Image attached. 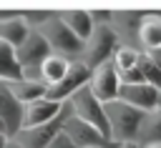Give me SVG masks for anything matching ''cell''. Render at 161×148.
I'll return each mask as SVG.
<instances>
[{"instance_id": "25", "label": "cell", "mask_w": 161, "mask_h": 148, "mask_svg": "<svg viewBox=\"0 0 161 148\" xmlns=\"http://www.w3.org/2000/svg\"><path fill=\"white\" fill-rule=\"evenodd\" d=\"M113 148H141L138 143H116Z\"/></svg>"}, {"instance_id": "1", "label": "cell", "mask_w": 161, "mask_h": 148, "mask_svg": "<svg viewBox=\"0 0 161 148\" xmlns=\"http://www.w3.org/2000/svg\"><path fill=\"white\" fill-rule=\"evenodd\" d=\"M103 110H106V120H108V140L113 145L116 143H136V135H138V128H141L146 113H141L121 100L103 103Z\"/></svg>"}, {"instance_id": "6", "label": "cell", "mask_w": 161, "mask_h": 148, "mask_svg": "<svg viewBox=\"0 0 161 148\" xmlns=\"http://www.w3.org/2000/svg\"><path fill=\"white\" fill-rule=\"evenodd\" d=\"M60 135H65L75 148H113V143L103 133H98L93 125L78 120L65 103H63V128H60Z\"/></svg>"}, {"instance_id": "23", "label": "cell", "mask_w": 161, "mask_h": 148, "mask_svg": "<svg viewBox=\"0 0 161 148\" xmlns=\"http://www.w3.org/2000/svg\"><path fill=\"white\" fill-rule=\"evenodd\" d=\"M48 148H75V145H73V143H70L65 135H58V138H55V140H53Z\"/></svg>"}, {"instance_id": "15", "label": "cell", "mask_w": 161, "mask_h": 148, "mask_svg": "<svg viewBox=\"0 0 161 148\" xmlns=\"http://www.w3.org/2000/svg\"><path fill=\"white\" fill-rule=\"evenodd\" d=\"M8 88L13 93V98L25 105V103H33L38 98H45V85L40 80H33V78H18V80H8Z\"/></svg>"}, {"instance_id": "13", "label": "cell", "mask_w": 161, "mask_h": 148, "mask_svg": "<svg viewBox=\"0 0 161 148\" xmlns=\"http://www.w3.org/2000/svg\"><path fill=\"white\" fill-rule=\"evenodd\" d=\"M70 58H63V55H55V53H50L40 65H38V80L45 85V88H50V85H55V83H60L65 75H68V70H70Z\"/></svg>"}, {"instance_id": "26", "label": "cell", "mask_w": 161, "mask_h": 148, "mask_svg": "<svg viewBox=\"0 0 161 148\" xmlns=\"http://www.w3.org/2000/svg\"><path fill=\"white\" fill-rule=\"evenodd\" d=\"M5 148H20V145H18V143H15L13 138H8V143H5Z\"/></svg>"}, {"instance_id": "22", "label": "cell", "mask_w": 161, "mask_h": 148, "mask_svg": "<svg viewBox=\"0 0 161 148\" xmlns=\"http://www.w3.org/2000/svg\"><path fill=\"white\" fill-rule=\"evenodd\" d=\"M53 15H55V10H20V20L28 25V30L43 28Z\"/></svg>"}, {"instance_id": "27", "label": "cell", "mask_w": 161, "mask_h": 148, "mask_svg": "<svg viewBox=\"0 0 161 148\" xmlns=\"http://www.w3.org/2000/svg\"><path fill=\"white\" fill-rule=\"evenodd\" d=\"M5 143H8V135H3V133H0V148H5Z\"/></svg>"}, {"instance_id": "16", "label": "cell", "mask_w": 161, "mask_h": 148, "mask_svg": "<svg viewBox=\"0 0 161 148\" xmlns=\"http://www.w3.org/2000/svg\"><path fill=\"white\" fill-rule=\"evenodd\" d=\"M138 40L146 48V53L161 48V18L156 15V10H146V15L138 25Z\"/></svg>"}, {"instance_id": "8", "label": "cell", "mask_w": 161, "mask_h": 148, "mask_svg": "<svg viewBox=\"0 0 161 148\" xmlns=\"http://www.w3.org/2000/svg\"><path fill=\"white\" fill-rule=\"evenodd\" d=\"M60 128H63V110H60V115L53 118L50 123L18 130V133L13 135V140H15L20 148H48V145L60 135Z\"/></svg>"}, {"instance_id": "4", "label": "cell", "mask_w": 161, "mask_h": 148, "mask_svg": "<svg viewBox=\"0 0 161 148\" xmlns=\"http://www.w3.org/2000/svg\"><path fill=\"white\" fill-rule=\"evenodd\" d=\"M65 105L70 108V113H73L78 120H83V123L93 125L98 133H103V135L108 138V120H106L103 103L91 93V88H88V85H83L80 90H75V93L65 100Z\"/></svg>"}, {"instance_id": "7", "label": "cell", "mask_w": 161, "mask_h": 148, "mask_svg": "<svg viewBox=\"0 0 161 148\" xmlns=\"http://www.w3.org/2000/svg\"><path fill=\"white\" fill-rule=\"evenodd\" d=\"M88 80H91V70H88L80 60H73L68 75H65L60 83L45 88V98H48V100H55V103H65L75 90H80L83 85H88Z\"/></svg>"}, {"instance_id": "14", "label": "cell", "mask_w": 161, "mask_h": 148, "mask_svg": "<svg viewBox=\"0 0 161 148\" xmlns=\"http://www.w3.org/2000/svg\"><path fill=\"white\" fill-rule=\"evenodd\" d=\"M58 18L63 20V25L80 40V43H86L88 40V35L93 33V23H91V15H88V10H58Z\"/></svg>"}, {"instance_id": "3", "label": "cell", "mask_w": 161, "mask_h": 148, "mask_svg": "<svg viewBox=\"0 0 161 148\" xmlns=\"http://www.w3.org/2000/svg\"><path fill=\"white\" fill-rule=\"evenodd\" d=\"M15 63L20 68V78H33L38 80V65L50 55V48L45 43V38L38 30H30L15 48H13Z\"/></svg>"}, {"instance_id": "18", "label": "cell", "mask_w": 161, "mask_h": 148, "mask_svg": "<svg viewBox=\"0 0 161 148\" xmlns=\"http://www.w3.org/2000/svg\"><path fill=\"white\" fill-rule=\"evenodd\" d=\"M28 33H30V30H28V25L20 20V13H18L15 18H5V20H0V43L8 45V48H15Z\"/></svg>"}, {"instance_id": "19", "label": "cell", "mask_w": 161, "mask_h": 148, "mask_svg": "<svg viewBox=\"0 0 161 148\" xmlns=\"http://www.w3.org/2000/svg\"><path fill=\"white\" fill-rule=\"evenodd\" d=\"M138 58H141V53H138L136 48H131V45H118L116 53H113V58H111V63H113L116 73H123V70L136 68V65H138Z\"/></svg>"}, {"instance_id": "28", "label": "cell", "mask_w": 161, "mask_h": 148, "mask_svg": "<svg viewBox=\"0 0 161 148\" xmlns=\"http://www.w3.org/2000/svg\"><path fill=\"white\" fill-rule=\"evenodd\" d=\"M143 148H161V143H151V145H143Z\"/></svg>"}, {"instance_id": "11", "label": "cell", "mask_w": 161, "mask_h": 148, "mask_svg": "<svg viewBox=\"0 0 161 148\" xmlns=\"http://www.w3.org/2000/svg\"><path fill=\"white\" fill-rule=\"evenodd\" d=\"M63 110V103H55V100H48V98H38L33 103H25L23 105V120H20V130L23 128H35V125H43V123H50L53 118H58Z\"/></svg>"}, {"instance_id": "24", "label": "cell", "mask_w": 161, "mask_h": 148, "mask_svg": "<svg viewBox=\"0 0 161 148\" xmlns=\"http://www.w3.org/2000/svg\"><path fill=\"white\" fill-rule=\"evenodd\" d=\"M146 55H148V60H151V63H153V65L161 70V48H156V50H148Z\"/></svg>"}, {"instance_id": "21", "label": "cell", "mask_w": 161, "mask_h": 148, "mask_svg": "<svg viewBox=\"0 0 161 148\" xmlns=\"http://www.w3.org/2000/svg\"><path fill=\"white\" fill-rule=\"evenodd\" d=\"M138 70H141V75H143V83H148L151 88L161 90V70L148 60L146 53H141V58H138Z\"/></svg>"}, {"instance_id": "2", "label": "cell", "mask_w": 161, "mask_h": 148, "mask_svg": "<svg viewBox=\"0 0 161 148\" xmlns=\"http://www.w3.org/2000/svg\"><path fill=\"white\" fill-rule=\"evenodd\" d=\"M118 38H121V35H118V30H116L113 25H93V33H91L88 40L83 43V53H80L78 60H80L88 70L108 63V60L113 58L116 48L121 45Z\"/></svg>"}, {"instance_id": "20", "label": "cell", "mask_w": 161, "mask_h": 148, "mask_svg": "<svg viewBox=\"0 0 161 148\" xmlns=\"http://www.w3.org/2000/svg\"><path fill=\"white\" fill-rule=\"evenodd\" d=\"M20 78V68L15 63L13 48L0 43V80H18Z\"/></svg>"}, {"instance_id": "12", "label": "cell", "mask_w": 161, "mask_h": 148, "mask_svg": "<svg viewBox=\"0 0 161 148\" xmlns=\"http://www.w3.org/2000/svg\"><path fill=\"white\" fill-rule=\"evenodd\" d=\"M20 120H23V105L13 98L8 80H0V123L8 138H13L20 130Z\"/></svg>"}, {"instance_id": "17", "label": "cell", "mask_w": 161, "mask_h": 148, "mask_svg": "<svg viewBox=\"0 0 161 148\" xmlns=\"http://www.w3.org/2000/svg\"><path fill=\"white\" fill-rule=\"evenodd\" d=\"M136 143L141 148L151 145V143H161V108H156V110L143 115V123H141L138 135H136Z\"/></svg>"}, {"instance_id": "5", "label": "cell", "mask_w": 161, "mask_h": 148, "mask_svg": "<svg viewBox=\"0 0 161 148\" xmlns=\"http://www.w3.org/2000/svg\"><path fill=\"white\" fill-rule=\"evenodd\" d=\"M38 33L45 38L50 53L63 55V58H70V60H78V58H80V53H83V43H80V40L63 25V20L58 18V13H55L43 28H38Z\"/></svg>"}, {"instance_id": "9", "label": "cell", "mask_w": 161, "mask_h": 148, "mask_svg": "<svg viewBox=\"0 0 161 148\" xmlns=\"http://www.w3.org/2000/svg\"><path fill=\"white\" fill-rule=\"evenodd\" d=\"M88 88H91V93H93L101 103H111V100H116V98H118L121 80H118V73H116V68H113V63H111V60L91 70Z\"/></svg>"}, {"instance_id": "10", "label": "cell", "mask_w": 161, "mask_h": 148, "mask_svg": "<svg viewBox=\"0 0 161 148\" xmlns=\"http://www.w3.org/2000/svg\"><path fill=\"white\" fill-rule=\"evenodd\" d=\"M158 93L156 88H151L148 83H138V85H121L118 88V98L121 103L141 110V113H151L158 108Z\"/></svg>"}, {"instance_id": "29", "label": "cell", "mask_w": 161, "mask_h": 148, "mask_svg": "<svg viewBox=\"0 0 161 148\" xmlns=\"http://www.w3.org/2000/svg\"><path fill=\"white\" fill-rule=\"evenodd\" d=\"M0 133H3V135H5V128H3V123H0Z\"/></svg>"}]
</instances>
